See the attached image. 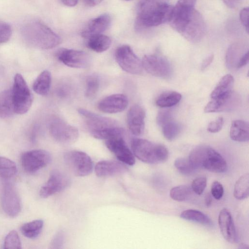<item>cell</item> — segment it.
Listing matches in <instances>:
<instances>
[{"label": "cell", "instance_id": "obj_18", "mask_svg": "<svg viewBox=\"0 0 249 249\" xmlns=\"http://www.w3.org/2000/svg\"><path fill=\"white\" fill-rule=\"evenodd\" d=\"M145 112L139 105L132 106L127 113L126 122L131 133L135 136L142 135L144 129Z\"/></svg>", "mask_w": 249, "mask_h": 249}, {"label": "cell", "instance_id": "obj_8", "mask_svg": "<svg viewBox=\"0 0 249 249\" xmlns=\"http://www.w3.org/2000/svg\"><path fill=\"white\" fill-rule=\"evenodd\" d=\"M116 61L124 71L132 74H140L142 71V61L127 45L119 47L115 53Z\"/></svg>", "mask_w": 249, "mask_h": 249}, {"label": "cell", "instance_id": "obj_15", "mask_svg": "<svg viewBox=\"0 0 249 249\" xmlns=\"http://www.w3.org/2000/svg\"><path fill=\"white\" fill-rule=\"evenodd\" d=\"M206 32V24L202 15L195 10L189 22L180 33L188 41L198 42Z\"/></svg>", "mask_w": 249, "mask_h": 249}, {"label": "cell", "instance_id": "obj_23", "mask_svg": "<svg viewBox=\"0 0 249 249\" xmlns=\"http://www.w3.org/2000/svg\"><path fill=\"white\" fill-rule=\"evenodd\" d=\"M230 137L236 142H245L249 140V125L243 120L232 121L230 128Z\"/></svg>", "mask_w": 249, "mask_h": 249}, {"label": "cell", "instance_id": "obj_4", "mask_svg": "<svg viewBox=\"0 0 249 249\" xmlns=\"http://www.w3.org/2000/svg\"><path fill=\"white\" fill-rule=\"evenodd\" d=\"M133 154L140 160L149 164L165 162L168 158L169 152L166 147L147 140L134 138L131 142Z\"/></svg>", "mask_w": 249, "mask_h": 249}, {"label": "cell", "instance_id": "obj_16", "mask_svg": "<svg viewBox=\"0 0 249 249\" xmlns=\"http://www.w3.org/2000/svg\"><path fill=\"white\" fill-rule=\"evenodd\" d=\"M78 113L85 119L89 133L118 126L113 119L104 117L84 108H79Z\"/></svg>", "mask_w": 249, "mask_h": 249}, {"label": "cell", "instance_id": "obj_38", "mask_svg": "<svg viewBox=\"0 0 249 249\" xmlns=\"http://www.w3.org/2000/svg\"><path fill=\"white\" fill-rule=\"evenodd\" d=\"M21 246L20 238L16 231H11L5 236L3 248L20 249L22 248Z\"/></svg>", "mask_w": 249, "mask_h": 249}, {"label": "cell", "instance_id": "obj_3", "mask_svg": "<svg viewBox=\"0 0 249 249\" xmlns=\"http://www.w3.org/2000/svg\"><path fill=\"white\" fill-rule=\"evenodd\" d=\"M188 159L195 169L203 168L214 173H223L228 167L224 158L214 149L206 145L194 148L190 152Z\"/></svg>", "mask_w": 249, "mask_h": 249}, {"label": "cell", "instance_id": "obj_44", "mask_svg": "<svg viewBox=\"0 0 249 249\" xmlns=\"http://www.w3.org/2000/svg\"><path fill=\"white\" fill-rule=\"evenodd\" d=\"M64 242V235L61 231L58 232L52 239L51 248L52 249L61 248Z\"/></svg>", "mask_w": 249, "mask_h": 249}, {"label": "cell", "instance_id": "obj_50", "mask_svg": "<svg viewBox=\"0 0 249 249\" xmlns=\"http://www.w3.org/2000/svg\"><path fill=\"white\" fill-rule=\"evenodd\" d=\"M62 3L69 7L75 6L78 3V0H61Z\"/></svg>", "mask_w": 249, "mask_h": 249}, {"label": "cell", "instance_id": "obj_37", "mask_svg": "<svg viewBox=\"0 0 249 249\" xmlns=\"http://www.w3.org/2000/svg\"><path fill=\"white\" fill-rule=\"evenodd\" d=\"M99 78L95 75L89 76L86 82L85 95L89 99L93 98L96 95L99 89Z\"/></svg>", "mask_w": 249, "mask_h": 249}, {"label": "cell", "instance_id": "obj_47", "mask_svg": "<svg viewBox=\"0 0 249 249\" xmlns=\"http://www.w3.org/2000/svg\"><path fill=\"white\" fill-rule=\"evenodd\" d=\"M213 59V55L211 54L208 56L207 58H206L203 61L201 66V69L202 71H204L206 69L212 62Z\"/></svg>", "mask_w": 249, "mask_h": 249}, {"label": "cell", "instance_id": "obj_24", "mask_svg": "<svg viewBox=\"0 0 249 249\" xmlns=\"http://www.w3.org/2000/svg\"><path fill=\"white\" fill-rule=\"evenodd\" d=\"M233 93L221 97L212 99L205 106L204 111L207 113L215 112L230 109L235 103H233Z\"/></svg>", "mask_w": 249, "mask_h": 249}, {"label": "cell", "instance_id": "obj_13", "mask_svg": "<svg viewBox=\"0 0 249 249\" xmlns=\"http://www.w3.org/2000/svg\"><path fill=\"white\" fill-rule=\"evenodd\" d=\"M56 57L64 65L73 68H86L90 63V56L82 51L62 48L57 51Z\"/></svg>", "mask_w": 249, "mask_h": 249}, {"label": "cell", "instance_id": "obj_36", "mask_svg": "<svg viewBox=\"0 0 249 249\" xmlns=\"http://www.w3.org/2000/svg\"><path fill=\"white\" fill-rule=\"evenodd\" d=\"M193 192L190 186L181 185L172 188L170 191V196L174 200L183 201L188 199Z\"/></svg>", "mask_w": 249, "mask_h": 249}, {"label": "cell", "instance_id": "obj_9", "mask_svg": "<svg viewBox=\"0 0 249 249\" xmlns=\"http://www.w3.org/2000/svg\"><path fill=\"white\" fill-rule=\"evenodd\" d=\"M1 205L4 213L11 217L19 214L22 204L18 192L11 182L5 181L1 192Z\"/></svg>", "mask_w": 249, "mask_h": 249}, {"label": "cell", "instance_id": "obj_27", "mask_svg": "<svg viewBox=\"0 0 249 249\" xmlns=\"http://www.w3.org/2000/svg\"><path fill=\"white\" fill-rule=\"evenodd\" d=\"M233 78L231 74L224 75L211 94V99L217 98L228 95L232 93Z\"/></svg>", "mask_w": 249, "mask_h": 249}, {"label": "cell", "instance_id": "obj_12", "mask_svg": "<svg viewBox=\"0 0 249 249\" xmlns=\"http://www.w3.org/2000/svg\"><path fill=\"white\" fill-rule=\"evenodd\" d=\"M142 63V68L153 76L165 78L170 76L171 73V67L169 61L158 54L145 55Z\"/></svg>", "mask_w": 249, "mask_h": 249}, {"label": "cell", "instance_id": "obj_17", "mask_svg": "<svg viewBox=\"0 0 249 249\" xmlns=\"http://www.w3.org/2000/svg\"><path fill=\"white\" fill-rule=\"evenodd\" d=\"M106 145L121 162L128 165H133L135 160L133 153L126 144L123 137L106 140Z\"/></svg>", "mask_w": 249, "mask_h": 249}, {"label": "cell", "instance_id": "obj_19", "mask_svg": "<svg viewBox=\"0 0 249 249\" xmlns=\"http://www.w3.org/2000/svg\"><path fill=\"white\" fill-rule=\"evenodd\" d=\"M128 105L127 97L123 94H114L105 97L99 102L97 107L106 113H116L125 110Z\"/></svg>", "mask_w": 249, "mask_h": 249}, {"label": "cell", "instance_id": "obj_5", "mask_svg": "<svg viewBox=\"0 0 249 249\" xmlns=\"http://www.w3.org/2000/svg\"><path fill=\"white\" fill-rule=\"evenodd\" d=\"M12 91L15 113H26L32 106L33 96L21 74L15 75Z\"/></svg>", "mask_w": 249, "mask_h": 249}, {"label": "cell", "instance_id": "obj_32", "mask_svg": "<svg viewBox=\"0 0 249 249\" xmlns=\"http://www.w3.org/2000/svg\"><path fill=\"white\" fill-rule=\"evenodd\" d=\"M249 194V174H245L236 181L234 188V197L239 200L248 197Z\"/></svg>", "mask_w": 249, "mask_h": 249}, {"label": "cell", "instance_id": "obj_25", "mask_svg": "<svg viewBox=\"0 0 249 249\" xmlns=\"http://www.w3.org/2000/svg\"><path fill=\"white\" fill-rule=\"evenodd\" d=\"M15 113L12 89L0 92V118H8Z\"/></svg>", "mask_w": 249, "mask_h": 249}, {"label": "cell", "instance_id": "obj_1", "mask_svg": "<svg viewBox=\"0 0 249 249\" xmlns=\"http://www.w3.org/2000/svg\"><path fill=\"white\" fill-rule=\"evenodd\" d=\"M173 8L170 0H140L137 6L136 28L141 30L169 21Z\"/></svg>", "mask_w": 249, "mask_h": 249}, {"label": "cell", "instance_id": "obj_51", "mask_svg": "<svg viewBox=\"0 0 249 249\" xmlns=\"http://www.w3.org/2000/svg\"><path fill=\"white\" fill-rule=\"evenodd\" d=\"M212 201L211 195L209 193H207L205 197V203L207 207L211 206Z\"/></svg>", "mask_w": 249, "mask_h": 249}, {"label": "cell", "instance_id": "obj_22", "mask_svg": "<svg viewBox=\"0 0 249 249\" xmlns=\"http://www.w3.org/2000/svg\"><path fill=\"white\" fill-rule=\"evenodd\" d=\"M126 167L122 162L115 160H102L98 162L95 167L97 176L100 178H108L124 173Z\"/></svg>", "mask_w": 249, "mask_h": 249}, {"label": "cell", "instance_id": "obj_30", "mask_svg": "<svg viewBox=\"0 0 249 249\" xmlns=\"http://www.w3.org/2000/svg\"><path fill=\"white\" fill-rule=\"evenodd\" d=\"M43 225L44 222L42 220H34L23 224L20 227V231L26 237L35 239L41 233Z\"/></svg>", "mask_w": 249, "mask_h": 249}, {"label": "cell", "instance_id": "obj_26", "mask_svg": "<svg viewBox=\"0 0 249 249\" xmlns=\"http://www.w3.org/2000/svg\"><path fill=\"white\" fill-rule=\"evenodd\" d=\"M245 45L240 42L232 44L229 47L226 56V64L228 68H236L237 65L245 52Z\"/></svg>", "mask_w": 249, "mask_h": 249}, {"label": "cell", "instance_id": "obj_7", "mask_svg": "<svg viewBox=\"0 0 249 249\" xmlns=\"http://www.w3.org/2000/svg\"><path fill=\"white\" fill-rule=\"evenodd\" d=\"M64 159L69 169L76 176H87L93 170V163L91 159L83 151H69L65 154Z\"/></svg>", "mask_w": 249, "mask_h": 249}, {"label": "cell", "instance_id": "obj_21", "mask_svg": "<svg viewBox=\"0 0 249 249\" xmlns=\"http://www.w3.org/2000/svg\"><path fill=\"white\" fill-rule=\"evenodd\" d=\"M111 22L110 16L104 14L90 20L81 32L82 36L88 38L96 35L101 34L109 27Z\"/></svg>", "mask_w": 249, "mask_h": 249}, {"label": "cell", "instance_id": "obj_52", "mask_svg": "<svg viewBox=\"0 0 249 249\" xmlns=\"http://www.w3.org/2000/svg\"></svg>", "mask_w": 249, "mask_h": 249}, {"label": "cell", "instance_id": "obj_20", "mask_svg": "<svg viewBox=\"0 0 249 249\" xmlns=\"http://www.w3.org/2000/svg\"><path fill=\"white\" fill-rule=\"evenodd\" d=\"M218 224L221 232L228 242L235 243L238 236L230 212L226 208L221 210L218 216Z\"/></svg>", "mask_w": 249, "mask_h": 249}, {"label": "cell", "instance_id": "obj_29", "mask_svg": "<svg viewBox=\"0 0 249 249\" xmlns=\"http://www.w3.org/2000/svg\"><path fill=\"white\" fill-rule=\"evenodd\" d=\"M52 77L50 72L45 70L37 77L33 84V89L37 94L45 96L48 94L51 88Z\"/></svg>", "mask_w": 249, "mask_h": 249}, {"label": "cell", "instance_id": "obj_49", "mask_svg": "<svg viewBox=\"0 0 249 249\" xmlns=\"http://www.w3.org/2000/svg\"><path fill=\"white\" fill-rule=\"evenodd\" d=\"M103 0H84L85 4L90 7L95 6L100 3Z\"/></svg>", "mask_w": 249, "mask_h": 249}, {"label": "cell", "instance_id": "obj_43", "mask_svg": "<svg viewBox=\"0 0 249 249\" xmlns=\"http://www.w3.org/2000/svg\"><path fill=\"white\" fill-rule=\"evenodd\" d=\"M223 124V118L222 117H219L215 121L209 123L207 130L211 133L218 132L222 129Z\"/></svg>", "mask_w": 249, "mask_h": 249}, {"label": "cell", "instance_id": "obj_48", "mask_svg": "<svg viewBox=\"0 0 249 249\" xmlns=\"http://www.w3.org/2000/svg\"><path fill=\"white\" fill-rule=\"evenodd\" d=\"M225 3L230 8H234L240 3L241 0H224Z\"/></svg>", "mask_w": 249, "mask_h": 249}, {"label": "cell", "instance_id": "obj_39", "mask_svg": "<svg viewBox=\"0 0 249 249\" xmlns=\"http://www.w3.org/2000/svg\"><path fill=\"white\" fill-rule=\"evenodd\" d=\"M176 169L182 174L188 175L191 174L195 169L189 159L184 158H178L174 161Z\"/></svg>", "mask_w": 249, "mask_h": 249}, {"label": "cell", "instance_id": "obj_35", "mask_svg": "<svg viewBox=\"0 0 249 249\" xmlns=\"http://www.w3.org/2000/svg\"><path fill=\"white\" fill-rule=\"evenodd\" d=\"M18 172L16 164L7 158L0 156V177L9 179L15 176Z\"/></svg>", "mask_w": 249, "mask_h": 249}, {"label": "cell", "instance_id": "obj_41", "mask_svg": "<svg viewBox=\"0 0 249 249\" xmlns=\"http://www.w3.org/2000/svg\"><path fill=\"white\" fill-rule=\"evenodd\" d=\"M11 26L4 22L0 21V43L8 41L12 36Z\"/></svg>", "mask_w": 249, "mask_h": 249}, {"label": "cell", "instance_id": "obj_45", "mask_svg": "<svg viewBox=\"0 0 249 249\" xmlns=\"http://www.w3.org/2000/svg\"><path fill=\"white\" fill-rule=\"evenodd\" d=\"M249 9L248 7L243 8L239 13L240 20L247 33L249 32Z\"/></svg>", "mask_w": 249, "mask_h": 249}, {"label": "cell", "instance_id": "obj_11", "mask_svg": "<svg viewBox=\"0 0 249 249\" xmlns=\"http://www.w3.org/2000/svg\"><path fill=\"white\" fill-rule=\"evenodd\" d=\"M52 158L50 154L42 149H36L24 152L21 156V165L29 173H34L48 165Z\"/></svg>", "mask_w": 249, "mask_h": 249}, {"label": "cell", "instance_id": "obj_42", "mask_svg": "<svg viewBox=\"0 0 249 249\" xmlns=\"http://www.w3.org/2000/svg\"><path fill=\"white\" fill-rule=\"evenodd\" d=\"M224 194V188L222 185L218 181H214L211 186V194L217 200L220 199Z\"/></svg>", "mask_w": 249, "mask_h": 249}, {"label": "cell", "instance_id": "obj_46", "mask_svg": "<svg viewBox=\"0 0 249 249\" xmlns=\"http://www.w3.org/2000/svg\"><path fill=\"white\" fill-rule=\"evenodd\" d=\"M249 62V51L246 52L239 61L236 69H240L245 66Z\"/></svg>", "mask_w": 249, "mask_h": 249}, {"label": "cell", "instance_id": "obj_31", "mask_svg": "<svg viewBox=\"0 0 249 249\" xmlns=\"http://www.w3.org/2000/svg\"><path fill=\"white\" fill-rule=\"evenodd\" d=\"M182 219L195 222L205 226L213 225L211 219L202 212L194 209H188L183 211L180 215Z\"/></svg>", "mask_w": 249, "mask_h": 249}, {"label": "cell", "instance_id": "obj_2", "mask_svg": "<svg viewBox=\"0 0 249 249\" xmlns=\"http://www.w3.org/2000/svg\"><path fill=\"white\" fill-rule=\"evenodd\" d=\"M21 35L29 45L41 49H50L61 43L59 36L39 21H31L24 25Z\"/></svg>", "mask_w": 249, "mask_h": 249}, {"label": "cell", "instance_id": "obj_34", "mask_svg": "<svg viewBox=\"0 0 249 249\" xmlns=\"http://www.w3.org/2000/svg\"><path fill=\"white\" fill-rule=\"evenodd\" d=\"M162 132L165 138L169 141L176 139L179 135L181 127L180 125L171 118L160 125Z\"/></svg>", "mask_w": 249, "mask_h": 249}, {"label": "cell", "instance_id": "obj_40", "mask_svg": "<svg viewBox=\"0 0 249 249\" xmlns=\"http://www.w3.org/2000/svg\"><path fill=\"white\" fill-rule=\"evenodd\" d=\"M207 185V178L205 177H199L193 180L191 185L193 191L200 195L203 193Z\"/></svg>", "mask_w": 249, "mask_h": 249}, {"label": "cell", "instance_id": "obj_10", "mask_svg": "<svg viewBox=\"0 0 249 249\" xmlns=\"http://www.w3.org/2000/svg\"><path fill=\"white\" fill-rule=\"evenodd\" d=\"M49 131L52 137L62 144H71L79 137L78 129L60 119L53 120L49 124Z\"/></svg>", "mask_w": 249, "mask_h": 249}, {"label": "cell", "instance_id": "obj_6", "mask_svg": "<svg viewBox=\"0 0 249 249\" xmlns=\"http://www.w3.org/2000/svg\"><path fill=\"white\" fill-rule=\"evenodd\" d=\"M196 2V0H178L173 7L169 21L172 27L180 34L192 17Z\"/></svg>", "mask_w": 249, "mask_h": 249}, {"label": "cell", "instance_id": "obj_28", "mask_svg": "<svg viewBox=\"0 0 249 249\" xmlns=\"http://www.w3.org/2000/svg\"><path fill=\"white\" fill-rule=\"evenodd\" d=\"M87 39V46L97 53H102L107 51L111 44L110 37L102 34L92 36Z\"/></svg>", "mask_w": 249, "mask_h": 249}, {"label": "cell", "instance_id": "obj_14", "mask_svg": "<svg viewBox=\"0 0 249 249\" xmlns=\"http://www.w3.org/2000/svg\"><path fill=\"white\" fill-rule=\"evenodd\" d=\"M70 183L69 178L63 172L53 170L47 181L41 186L39 195L42 198L48 197L66 188Z\"/></svg>", "mask_w": 249, "mask_h": 249}, {"label": "cell", "instance_id": "obj_33", "mask_svg": "<svg viewBox=\"0 0 249 249\" xmlns=\"http://www.w3.org/2000/svg\"><path fill=\"white\" fill-rule=\"evenodd\" d=\"M181 95L176 91H167L161 94L156 101L160 107H169L177 105L181 99Z\"/></svg>", "mask_w": 249, "mask_h": 249}]
</instances>
